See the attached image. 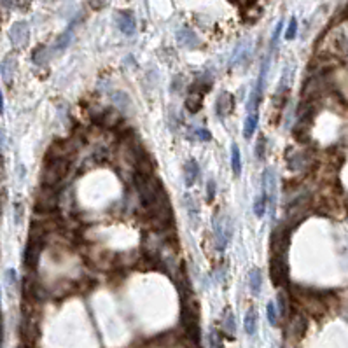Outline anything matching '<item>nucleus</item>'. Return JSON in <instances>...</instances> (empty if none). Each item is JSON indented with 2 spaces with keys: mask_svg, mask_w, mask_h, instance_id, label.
I'll return each instance as SVG.
<instances>
[{
  "mask_svg": "<svg viewBox=\"0 0 348 348\" xmlns=\"http://www.w3.org/2000/svg\"><path fill=\"white\" fill-rule=\"evenodd\" d=\"M70 159L67 157H46L42 168V186L58 187L63 180H65L67 174H69Z\"/></svg>",
  "mask_w": 348,
  "mask_h": 348,
  "instance_id": "f257e3e1",
  "label": "nucleus"
},
{
  "mask_svg": "<svg viewBox=\"0 0 348 348\" xmlns=\"http://www.w3.org/2000/svg\"><path fill=\"white\" fill-rule=\"evenodd\" d=\"M270 277L275 287H283L289 283V262L287 254H271Z\"/></svg>",
  "mask_w": 348,
  "mask_h": 348,
  "instance_id": "f03ea898",
  "label": "nucleus"
},
{
  "mask_svg": "<svg viewBox=\"0 0 348 348\" xmlns=\"http://www.w3.org/2000/svg\"><path fill=\"white\" fill-rule=\"evenodd\" d=\"M58 203H60L58 187L42 186L35 196V210H39L40 213H51L52 210H56Z\"/></svg>",
  "mask_w": 348,
  "mask_h": 348,
  "instance_id": "7ed1b4c3",
  "label": "nucleus"
},
{
  "mask_svg": "<svg viewBox=\"0 0 348 348\" xmlns=\"http://www.w3.org/2000/svg\"><path fill=\"white\" fill-rule=\"evenodd\" d=\"M213 233H215V240H217V247L224 250V247L227 245V240L231 238V226L227 217L222 219L221 215L213 217Z\"/></svg>",
  "mask_w": 348,
  "mask_h": 348,
  "instance_id": "20e7f679",
  "label": "nucleus"
},
{
  "mask_svg": "<svg viewBox=\"0 0 348 348\" xmlns=\"http://www.w3.org/2000/svg\"><path fill=\"white\" fill-rule=\"evenodd\" d=\"M42 245L44 242L39 238H32L28 240V244L25 247V254H23V259H25V266L28 268H35V266L39 264V257L40 252H42Z\"/></svg>",
  "mask_w": 348,
  "mask_h": 348,
  "instance_id": "39448f33",
  "label": "nucleus"
},
{
  "mask_svg": "<svg viewBox=\"0 0 348 348\" xmlns=\"http://www.w3.org/2000/svg\"><path fill=\"white\" fill-rule=\"evenodd\" d=\"M98 124H102L107 130H116L122 124V114L116 109H104L95 119Z\"/></svg>",
  "mask_w": 348,
  "mask_h": 348,
  "instance_id": "423d86ee",
  "label": "nucleus"
},
{
  "mask_svg": "<svg viewBox=\"0 0 348 348\" xmlns=\"http://www.w3.org/2000/svg\"><path fill=\"white\" fill-rule=\"evenodd\" d=\"M116 21H118V28L124 35H133L137 28V19L133 16V13L130 11H121L116 14Z\"/></svg>",
  "mask_w": 348,
  "mask_h": 348,
  "instance_id": "0eeeda50",
  "label": "nucleus"
},
{
  "mask_svg": "<svg viewBox=\"0 0 348 348\" xmlns=\"http://www.w3.org/2000/svg\"><path fill=\"white\" fill-rule=\"evenodd\" d=\"M233 109H235V98H233V95L227 91H222L221 95L217 96V102H215L217 116L226 118V116H229V114L233 112Z\"/></svg>",
  "mask_w": 348,
  "mask_h": 348,
  "instance_id": "6e6552de",
  "label": "nucleus"
},
{
  "mask_svg": "<svg viewBox=\"0 0 348 348\" xmlns=\"http://www.w3.org/2000/svg\"><path fill=\"white\" fill-rule=\"evenodd\" d=\"M200 177V166L194 159H187L186 165H184V182L187 187L194 186V182Z\"/></svg>",
  "mask_w": 348,
  "mask_h": 348,
  "instance_id": "1a4fd4ad",
  "label": "nucleus"
},
{
  "mask_svg": "<svg viewBox=\"0 0 348 348\" xmlns=\"http://www.w3.org/2000/svg\"><path fill=\"white\" fill-rule=\"evenodd\" d=\"M203 96H205V93L198 91V89H191L186 98V109L191 114L200 112L201 105H203Z\"/></svg>",
  "mask_w": 348,
  "mask_h": 348,
  "instance_id": "9d476101",
  "label": "nucleus"
},
{
  "mask_svg": "<svg viewBox=\"0 0 348 348\" xmlns=\"http://www.w3.org/2000/svg\"><path fill=\"white\" fill-rule=\"evenodd\" d=\"M248 287L252 291L254 296H259L261 294V287H262V273L259 268H252L248 271Z\"/></svg>",
  "mask_w": 348,
  "mask_h": 348,
  "instance_id": "9b49d317",
  "label": "nucleus"
},
{
  "mask_svg": "<svg viewBox=\"0 0 348 348\" xmlns=\"http://www.w3.org/2000/svg\"><path fill=\"white\" fill-rule=\"evenodd\" d=\"M222 332L227 334V338H235V334H236L235 313H233L229 308L224 312V317H222Z\"/></svg>",
  "mask_w": 348,
  "mask_h": 348,
  "instance_id": "f8f14e48",
  "label": "nucleus"
},
{
  "mask_svg": "<svg viewBox=\"0 0 348 348\" xmlns=\"http://www.w3.org/2000/svg\"><path fill=\"white\" fill-rule=\"evenodd\" d=\"M308 161H310V157L306 153H294L291 156V159H289V168H291L292 172H301L308 166Z\"/></svg>",
  "mask_w": 348,
  "mask_h": 348,
  "instance_id": "ddd939ff",
  "label": "nucleus"
},
{
  "mask_svg": "<svg viewBox=\"0 0 348 348\" xmlns=\"http://www.w3.org/2000/svg\"><path fill=\"white\" fill-rule=\"evenodd\" d=\"M244 327L247 336H254L257 331V312L254 308H248L247 313H245L244 318Z\"/></svg>",
  "mask_w": 348,
  "mask_h": 348,
  "instance_id": "4468645a",
  "label": "nucleus"
},
{
  "mask_svg": "<svg viewBox=\"0 0 348 348\" xmlns=\"http://www.w3.org/2000/svg\"><path fill=\"white\" fill-rule=\"evenodd\" d=\"M11 37H13L14 44H25L26 37H28V26L25 23H17V25L13 26L11 30Z\"/></svg>",
  "mask_w": 348,
  "mask_h": 348,
  "instance_id": "2eb2a0df",
  "label": "nucleus"
},
{
  "mask_svg": "<svg viewBox=\"0 0 348 348\" xmlns=\"http://www.w3.org/2000/svg\"><path fill=\"white\" fill-rule=\"evenodd\" d=\"M178 42L187 46V48H196V46H200V40H198V37L194 35V32H191V30L178 32Z\"/></svg>",
  "mask_w": 348,
  "mask_h": 348,
  "instance_id": "dca6fc26",
  "label": "nucleus"
},
{
  "mask_svg": "<svg viewBox=\"0 0 348 348\" xmlns=\"http://www.w3.org/2000/svg\"><path fill=\"white\" fill-rule=\"evenodd\" d=\"M231 170L235 175L242 174V154H240V147L236 144L231 145Z\"/></svg>",
  "mask_w": 348,
  "mask_h": 348,
  "instance_id": "f3484780",
  "label": "nucleus"
},
{
  "mask_svg": "<svg viewBox=\"0 0 348 348\" xmlns=\"http://www.w3.org/2000/svg\"><path fill=\"white\" fill-rule=\"evenodd\" d=\"M257 122H259V116L257 112L254 114H248L247 119H245V124H244V137L245 139H250L254 135V131L257 128Z\"/></svg>",
  "mask_w": 348,
  "mask_h": 348,
  "instance_id": "a211bd4d",
  "label": "nucleus"
},
{
  "mask_svg": "<svg viewBox=\"0 0 348 348\" xmlns=\"http://www.w3.org/2000/svg\"><path fill=\"white\" fill-rule=\"evenodd\" d=\"M268 198H266L264 192H261V196H257L256 201H254V213H256V217L261 219L262 215L266 213V209H268Z\"/></svg>",
  "mask_w": 348,
  "mask_h": 348,
  "instance_id": "6ab92c4d",
  "label": "nucleus"
},
{
  "mask_svg": "<svg viewBox=\"0 0 348 348\" xmlns=\"http://www.w3.org/2000/svg\"><path fill=\"white\" fill-rule=\"evenodd\" d=\"M72 35H74V25H70L69 28H67L63 34H61V37L58 39L56 46H54V49L56 51H61V49H65L67 46L70 44V40H72Z\"/></svg>",
  "mask_w": 348,
  "mask_h": 348,
  "instance_id": "aec40b11",
  "label": "nucleus"
},
{
  "mask_svg": "<svg viewBox=\"0 0 348 348\" xmlns=\"http://www.w3.org/2000/svg\"><path fill=\"white\" fill-rule=\"evenodd\" d=\"M186 209H187V215H189V221L192 219V226H196V224H198V207H196L194 200H192L189 194L186 196Z\"/></svg>",
  "mask_w": 348,
  "mask_h": 348,
  "instance_id": "412c9836",
  "label": "nucleus"
},
{
  "mask_svg": "<svg viewBox=\"0 0 348 348\" xmlns=\"http://www.w3.org/2000/svg\"><path fill=\"white\" fill-rule=\"evenodd\" d=\"M266 315H268V320H270L271 326H277V324H278V312H277L275 301L268 303V306H266Z\"/></svg>",
  "mask_w": 348,
  "mask_h": 348,
  "instance_id": "4be33fe9",
  "label": "nucleus"
},
{
  "mask_svg": "<svg viewBox=\"0 0 348 348\" xmlns=\"http://www.w3.org/2000/svg\"><path fill=\"white\" fill-rule=\"evenodd\" d=\"M296 34H297V19H296V17H291L287 30H285V39L292 40L294 37H296Z\"/></svg>",
  "mask_w": 348,
  "mask_h": 348,
  "instance_id": "5701e85b",
  "label": "nucleus"
},
{
  "mask_svg": "<svg viewBox=\"0 0 348 348\" xmlns=\"http://www.w3.org/2000/svg\"><path fill=\"white\" fill-rule=\"evenodd\" d=\"M264 151H266V137L261 135L256 144V156L262 159V157H264Z\"/></svg>",
  "mask_w": 348,
  "mask_h": 348,
  "instance_id": "b1692460",
  "label": "nucleus"
},
{
  "mask_svg": "<svg viewBox=\"0 0 348 348\" xmlns=\"http://www.w3.org/2000/svg\"><path fill=\"white\" fill-rule=\"evenodd\" d=\"M275 305L278 306V310H280V315H285L287 313V303H285V296L283 294H278V299H277V303Z\"/></svg>",
  "mask_w": 348,
  "mask_h": 348,
  "instance_id": "393cba45",
  "label": "nucleus"
},
{
  "mask_svg": "<svg viewBox=\"0 0 348 348\" xmlns=\"http://www.w3.org/2000/svg\"><path fill=\"white\" fill-rule=\"evenodd\" d=\"M196 139L203 140V142H209V140H212V133H210L209 130H203V128H200V130H196Z\"/></svg>",
  "mask_w": 348,
  "mask_h": 348,
  "instance_id": "a878e982",
  "label": "nucleus"
},
{
  "mask_svg": "<svg viewBox=\"0 0 348 348\" xmlns=\"http://www.w3.org/2000/svg\"><path fill=\"white\" fill-rule=\"evenodd\" d=\"M207 200L212 201L213 200V194H215V182L213 180H209V184H207Z\"/></svg>",
  "mask_w": 348,
  "mask_h": 348,
  "instance_id": "bb28decb",
  "label": "nucleus"
},
{
  "mask_svg": "<svg viewBox=\"0 0 348 348\" xmlns=\"http://www.w3.org/2000/svg\"><path fill=\"white\" fill-rule=\"evenodd\" d=\"M5 280H7V283L11 285V287H14V285H16V271H14V270H9V271H7V277H5Z\"/></svg>",
  "mask_w": 348,
  "mask_h": 348,
  "instance_id": "cd10ccee",
  "label": "nucleus"
},
{
  "mask_svg": "<svg viewBox=\"0 0 348 348\" xmlns=\"http://www.w3.org/2000/svg\"><path fill=\"white\" fill-rule=\"evenodd\" d=\"M4 112V98H2V91H0V114Z\"/></svg>",
  "mask_w": 348,
  "mask_h": 348,
  "instance_id": "c85d7f7f",
  "label": "nucleus"
}]
</instances>
